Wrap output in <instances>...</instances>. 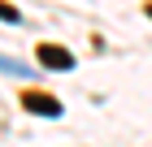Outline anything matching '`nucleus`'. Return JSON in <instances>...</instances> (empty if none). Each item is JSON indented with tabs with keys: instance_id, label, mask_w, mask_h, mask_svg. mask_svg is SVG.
<instances>
[{
	"instance_id": "obj_1",
	"label": "nucleus",
	"mask_w": 152,
	"mask_h": 147,
	"mask_svg": "<svg viewBox=\"0 0 152 147\" xmlns=\"http://www.w3.org/2000/svg\"><path fill=\"white\" fill-rule=\"evenodd\" d=\"M22 108H31V113H39V117H61V100H52V95H44V91H26Z\"/></svg>"
},
{
	"instance_id": "obj_2",
	"label": "nucleus",
	"mask_w": 152,
	"mask_h": 147,
	"mask_svg": "<svg viewBox=\"0 0 152 147\" xmlns=\"http://www.w3.org/2000/svg\"><path fill=\"white\" fill-rule=\"evenodd\" d=\"M39 65H48V69H70V65H74V56L65 52V48L44 43V48H39Z\"/></svg>"
},
{
	"instance_id": "obj_3",
	"label": "nucleus",
	"mask_w": 152,
	"mask_h": 147,
	"mask_svg": "<svg viewBox=\"0 0 152 147\" xmlns=\"http://www.w3.org/2000/svg\"><path fill=\"white\" fill-rule=\"evenodd\" d=\"M0 69H4V74H26V69L18 65V61H9V56H0Z\"/></svg>"
},
{
	"instance_id": "obj_4",
	"label": "nucleus",
	"mask_w": 152,
	"mask_h": 147,
	"mask_svg": "<svg viewBox=\"0 0 152 147\" xmlns=\"http://www.w3.org/2000/svg\"><path fill=\"white\" fill-rule=\"evenodd\" d=\"M0 17H4V22H18L22 13H18V9H9V4H0Z\"/></svg>"
},
{
	"instance_id": "obj_5",
	"label": "nucleus",
	"mask_w": 152,
	"mask_h": 147,
	"mask_svg": "<svg viewBox=\"0 0 152 147\" xmlns=\"http://www.w3.org/2000/svg\"><path fill=\"white\" fill-rule=\"evenodd\" d=\"M148 17H152V4H148Z\"/></svg>"
}]
</instances>
